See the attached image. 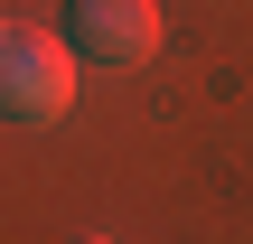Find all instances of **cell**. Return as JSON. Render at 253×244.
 Returning a JSON list of instances; mask_svg holds the SVG:
<instances>
[{
	"instance_id": "1",
	"label": "cell",
	"mask_w": 253,
	"mask_h": 244,
	"mask_svg": "<svg viewBox=\"0 0 253 244\" xmlns=\"http://www.w3.org/2000/svg\"><path fill=\"white\" fill-rule=\"evenodd\" d=\"M66 103H75V47L9 28L0 38V113L28 122V132H47V122H66Z\"/></svg>"
},
{
	"instance_id": "3",
	"label": "cell",
	"mask_w": 253,
	"mask_h": 244,
	"mask_svg": "<svg viewBox=\"0 0 253 244\" xmlns=\"http://www.w3.org/2000/svg\"><path fill=\"white\" fill-rule=\"evenodd\" d=\"M75 244H113V235H75Z\"/></svg>"
},
{
	"instance_id": "4",
	"label": "cell",
	"mask_w": 253,
	"mask_h": 244,
	"mask_svg": "<svg viewBox=\"0 0 253 244\" xmlns=\"http://www.w3.org/2000/svg\"><path fill=\"white\" fill-rule=\"evenodd\" d=\"M0 38H9V28H0Z\"/></svg>"
},
{
	"instance_id": "2",
	"label": "cell",
	"mask_w": 253,
	"mask_h": 244,
	"mask_svg": "<svg viewBox=\"0 0 253 244\" xmlns=\"http://www.w3.org/2000/svg\"><path fill=\"white\" fill-rule=\"evenodd\" d=\"M66 47L84 66H141V56H160V0H66Z\"/></svg>"
}]
</instances>
